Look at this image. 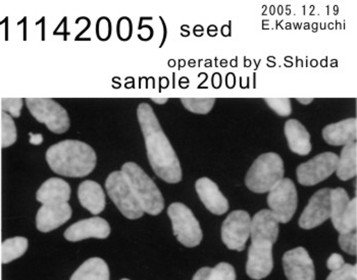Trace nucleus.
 I'll list each match as a JSON object with an SVG mask.
<instances>
[{"mask_svg": "<svg viewBox=\"0 0 357 280\" xmlns=\"http://www.w3.org/2000/svg\"><path fill=\"white\" fill-rule=\"evenodd\" d=\"M339 156L333 152H325L299 165L296 169L297 180L303 186H316L330 178L336 171Z\"/></svg>", "mask_w": 357, "mask_h": 280, "instance_id": "obj_10", "label": "nucleus"}, {"mask_svg": "<svg viewBox=\"0 0 357 280\" xmlns=\"http://www.w3.org/2000/svg\"><path fill=\"white\" fill-rule=\"evenodd\" d=\"M284 163L274 152L264 153L257 158L245 178L246 187L253 193H268L284 178Z\"/></svg>", "mask_w": 357, "mask_h": 280, "instance_id": "obj_4", "label": "nucleus"}, {"mask_svg": "<svg viewBox=\"0 0 357 280\" xmlns=\"http://www.w3.org/2000/svg\"><path fill=\"white\" fill-rule=\"evenodd\" d=\"M195 187L200 200L207 210L215 215H222L228 212V200L222 195L215 182L209 178H202L196 182Z\"/></svg>", "mask_w": 357, "mask_h": 280, "instance_id": "obj_16", "label": "nucleus"}, {"mask_svg": "<svg viewBox=\"0 0 357 280\" xmlns=\"http://www.w3.org/2000/svg\"><path fill=\"white\" fill-rule=\"evenodd\" d=\"M266 104L280 116H289L291 114V101L289 98H266Z\"/></svg>", "mask_w": 357, "mask_h": 280, "instance_id": "obj_29", "label": "nucleus"}, {"mask_svg": "<svg viewBox=\"0 0 357 280\" xmlns=\"http://www.w3.org/2000/svg\"><path fill=\"white\" fill-rule=\"evenodd\" d=\"M46 161L52 171L59 176L84 178L96 169V154L86 143L66 140L47 150Z\"/></svg>", "mask_w": 357, "mask_h": 280, "instance_id": "obj_2", "label": "nucleus"}, {"mask_svg": "<svg viewBox=\"0 0 357 280\" xmlns=\"http://www.w3.org/2000/svg\"><path fill=\"white\" fill-rule=\"evenodd\" d=\"M327 280H357V265L345 263L342 268L332 271Z\"/></svg>", "mask_w": 357, "mask_h": 280, "instance_id": "obj_31", "label": "nucleus"}, {"mask_svg": "<svg viewBox=\"0 0 357 280\" xmlns=\"http://www.w3.org/2000/svg\"><path fill=\"white\" fill-rule=\"evenodd\" d=\"M337 176L343 182L356 178L357 174V143L345 145L341 151L336 169Z\"/></svg>", "mask_w": 357, "mask_h": 280, "instance_id": "obj_23", "label": "nucleus"}, {"mask_svg": "<svg viewBox=\"0 0 357 280\" xmlns=\"http://www.w3.org/2000/svg\"><path fill=\"white\" fill-rule=\"evenodd\" d=\"M246 273L250 279L261 280L266 279L274 268L273 246L275 240L262 237H250Z\"/></svg>", "mask_w": 357, "mask_h": 280, "instance_id": "obj_9", "label": "nucleus"}, {"mask_svg": "<svg viewBox=\"0 0 357 280\" xmlns=\"http://www.w3.org/2000/svg\"><path fill=\"white\" fill-rule=\"evenodd\" d=\"M314 98H297V101L301 102V104H310L314 101Z\"/></svg>", "mask_w": 357, "mask_h": 280, "instance_id": "obj_35", "label": "nucleus"}, {"mask_svg": "<svg viewBox=\"0 0 357 280\" xmlns=\"http://www.w3.org/2000/svg\"><path fill=\"white\" fill-rule=\"evenodd\" d=\"M344 264H345V261H344L343 257L340 254H332L327 261L328 269L331 271L338 270V269L342 268Z\"/></svg>", "mask_w": 357, "mask_h": 280, "instance_id": "obj_33", "label": "nucleus"}, {"mask_svg": "<svg viewBox=\"0 0 357 280\" xmlns=\"http://www.w3.org/2000/svg\"><path fill=\"white\" fill-rule=\"evenodd\" d=\"M17 134L15 123L10 114L0 111V147L12 146L17 141Z\"/></svg>", "mask_w": 357, "mask_h": 280, "instance_id": "obj_26", "label": "nucleus"}, {"mask_svg": "<svg viewBox=\"0 0 357 280\" xmlns=\"http://www.w3.org/2000/svg\"><path fill=\"white\" fill-rule=\"evenodd\" d=\"M349 196L342 187L331 191V219L335 229L339 233H347L344 227V217L349 204Z\"/></svg>", "mask_w": 357, "mask_h": 280, "instance_id": "obj_21", "label": "nucleus"}, {"mask_svg": "<svg viewBox=\"0 0 357 280\" xmlns=\"http://www.w3.org/2000/svg\"><path fill=\"white\" fill-rule=\"evenodd\" d=\"M78 198L84 208L98 215L105 208V195L102 187L93 180H85L79 186Z\"/></svg>", "mask_w": 357, "mask_h": 280, "instance_id": "obj_20", "label": "nucleus"}, {"mask_svg": "<svg viewBox=\"0 0 357 280\" xmlns=\"http://www.w3.org/2000/svg\"><path fill=\"white\" fill-rule=\"evenodd\" d=\"M192 280H236L235 269L231 264L225 262L213 268L204 267L194 274Z\"/></svg>", "mask_w": 357, "mask_h": 280, "instance_id": "obj_25", "label": "nucleus"}, {"mask_svg": "<svg viewBox=\"0 0 357 280\" xmlns=\"http://www.w3.org/2000/svg\"><path fill=\"white\" fill-rule=\"evenodd\" d=\"M110 235V226L107 220L101 217H92L81 220L70 226L65 231L66 240L69 242H80L90 239L105 240Z\"/></svg>", "mask_w": 357, "mask_h": 280, "instance_id": "obj_14", "label": "nucleus"}, {"mask_svg": "<svg viewBox=\"0 0 357 280\" xmlns=\"http://www.w3.org/2000/svg\"><path fill=\"white\" fill-rule=\"evenodd\" d=\"M251 217L244 210H236L229 214L222 222V240L229 250L241 252L245 249L250 238Z\"/></svg>", "mask_w": 357, "mask_h": 280, "instance_id": "obj_11", "label": "nucleus"}, {"mask_svg": "<svg viewBox=\"0 0 357 280\" xmlns=\"http://www.w3.org/2000/svg\"><path fill=\"white\" fill-rule=\"evenodd\" d=\"M167 215L172 220L174 235L183 246L194 248L202 242L204 238L202 227L186 205L173 203L167 209Z\"/></svg>", "mask_w": 357, "mask_h": 280, "instance_id": "obj_5", "label": "nucleus"}, {"mask_svg": "<svg viewBox=\"0 0 357 280\" xmlns=\"http://www.w3.org/2000/svg\"><path fill=\"white\" fill-rule=\"evenodd\" d=\"M297 191L290 178H283L270 192L268 205L279 224H288L296 212Z\"/></svg>", "mask_w": 357, "mask_h": 280, "instance_id": "obj_8", "label": "nucleus"}, {"mask_svg": "<svg viewBox=\"0 0 357 280\" xmlns=\"http://www.w3.org/2000/svg\"><path fill=\"white\" fill-rule=\"evenodd\" d=\"M339 244L344 252L356 256L357 253L356 231L339 235Z\"/></svg>", "mask_w": 357, "mask_h": 280, "instance_id": "obj_30", "label": "nucleus"}, {"mask_svg": "<svg viewBox=\"0 0 357 280\" xmlns=\"http://www.w3.org/2000/svg\"><path fill=\"white\" fill-rule=\"evenodd\" d=\"M137 116L152 169L167 184H178L182 180L180 161L162 131L153 109L149 103H141L138 107Z\"/></svg>", "mask_w": 357, "mask_h": 280, "instance_id": "obj_1", "label": "nucleus"}, {"mask_svg": "<svg viewBox=\"0 0 357 280\" xmlns=\"http://www.w3.org/2000/svg\"><path fill=\"white\" fill-rule=\"evenodd\" d=\"M331 189L317 191L308 202L301 218L299 226L303 229H312L321 226L331 217Z\"/></svg>", "mask_w": 357, "mask_h": 280, "instance_id": "obj_12", "label": "nucleus"}, {"mask_svg": "<svg viewBox=\"0 0 357 280\" xmlns=\"http://www.w3.org/2000/svg\"><path fill=\"white\" fill-rule=\"evenodd\" d=\"M323 138L332 146H345L349 143L356 142V118H347V120L327 125L324 127Z\"/></svg>", "mask_w": 357, "mask_h": 280, "instance_id": "obj_17", "label": "nucleus"}, {"mask_svg": "<svg viewBox=\"0 0 357 280\" xmlns=\"http://www.w3.org/2000/svg\"><path fill=\"white\" fill-rule=\"evenodd\" d=\"M70 280H109V269L101 258H90L77 269Z\"/></svg>", "mask_w": 357, "mask_h": 280, "instance_id": "obj_22", "label": "nucleus"}, {"mask_svg": "<svg viewBox=\"0 0 357 280\" xmlns=\"http://www.w3.org/2000/svg\"><path fill=\"white\" fill-rule=\"evenodd\" d=\"M122 280H129V279H122Z\"/></svg>", "mask_w": 357, "mask_h": 280, "instance_id": "obj_37", "label": "nucleus"}, {"mask_svg": "<svg viewBox=\"0 0 357 280\" xmlns=\"http://www.w3.org/2000/svg\"><path fill=\"white\" fill-rule=\"evenodd\" d=\"M151 100L153 101V102L158 103V104H165V103L167 102V100H169V99H167V98H162V99L152 98Z\"/></svg>", "mask_w": 357, "mask_h": 280, "instance_id": "obj_36", "label": "nucleus"}, {"mask_svg": "<svg viewBox=\"0 0 357 280\" xmlns=\"http://www.w3.org/2000/svg\"><path fill=\"white\" fill-rule=\"evenodd\" d=\"M70 192V185L66 180L52 178L39 187L36 199L43 205L63 204L69 202Z\"/></svg>", "mask_w": 357, "mask_h": 280, "instance_id": "obj_18", "label": "nucleus"}, {"mask_svg": "<svg viewBox=\"0 0 357 280\" xmlns=\"http://www.w3.org/2000/svg\"><path fill=\"white\" fill-rule=\"evenodd\" d=\"M23 99L21 98H1L0 99V110L10 114L12 118L21 116Z\"/></svg>", "mask_w": 357, "mask_h": 280, "instance_id": "obj_28", "label": "nucleus"}, {"mask_svg": "<svg viewBox=\"0 0 357 280\" xmlns=\"http://www.w3.org/2000/svg\"><path fill=\"white\" fill-rule=\"evenodd\" d=\"M107 194L121 213L128 219H138L144 215L142 207L134 195L122 171H114L105 182Z\"/></svg>", "mask_w": 357, "mask_h": 280, "instance_id": "obj_6", "label": "nucleus"}, {"mask_svg": "<svg viewBox=\"0 0 357 280\" xmlns=\"http://www.w3.org/2000/svg\"><path fill=\"white\" fill-rule=\"evenodd\" d=\"M30 143L33 145H40L43 142V137L40 134H31Z\"/></svg>", "mask_w": 357, "mask_h": 280, "instance_id": "obj_34", "label": "nucleus"}, {"mask_svg": "<svg viewBox=\"0 0 357 280\" xmlns=\"http://www.w3.org/2000/svg\"><path fill=\"white\" fill-rule=\"evenodd\" d=\"M283 267L288 280H316L314 261L303 247L284 254Z\"/></svg>", "mask_w": 357, "mask_h": 280, "instance_id": "obj_13", "label": "nucleus"}, {"mask_svg": "<svg viewBox=\"0 0 357 280\" xmlns=\"http://www.w3.org/2000/svg\"><path fill=\"white\" fill-rule=\"evenodd\" d=\"M121 171L129 182L144 213L152 216L162 213L165 208L164 197L145 171L134 162L125 163Z\"/></svg>", "mask_w": 357, "mask_h": 280, "instance_id": "obj_3", "label": "nucleus"}, {"mask_svg": "<svg viewBox=\"0 0 357 280\" xmlns=\"http://www.w3.org/2000/svg\"><path fill=\"white\" fill-rule=\"evenodd\" d=\"M182 104L193 114H206L213 109L215 98H183Z\"/></svg>", "mask_w": 357, "mask_h": 280, "instance_id": "obj_27", "label": "nucleus"}, {"mask_svg": "<svg viewBox=\"0 0 357 280\" xmlns=\"http://www.w3.org/2000/svg\"><path fill=\"white\" fill-rule=\"evenodd\" d=\"M26 104L35 120L44 123L54 134H63L70 129L67 110L50 98H27Z\"/></svg>", "mask_w": 357, "mask_h": 280, "instance_id": "obj_7", "label": "nucleus"}, {"mask_svg": "<svg viewBox=\"0 0 357 280\" xmlns=\"http://www.w3.org/2000/svg\"><path fill=\"white\" fill-rule=\"evenodd\" d=\"M29 242L26 238L15 237L4 240L0 249V261L2 264L10 263L22 257L28 250Z\"/></svg>", "mask_w": 357, "mask_h": 280, "instance_id": "obj_24", "label": "nucleus"}, {"mask_svg": "<svg viewBox=\"0 0 357 280\" xmlns=\"http://www.w3.org/2000/svg\"><path fill=\"white\" fill-rule=\"evenodd\" d=\"M285 136L289 148L293 153L306 156L312 151L310 134L303 123L297 120H289L285 123Z\"/></svg>", "mask_w": 357, "mask_h": 280, "instance_id": "obj_19", "label": "nucleus"}, {"mask_svg": "<svg viewBox=\"0 0 357 280\" xmlns=\"http://www.w3.org/2000/svg\"><path fill=\"white\" fill-rule=\"evenodd\" d=\"M344 227H345L346 231L350 233V231H356L357 227V199L349 201L348 204L347 211H346L345 217H344Z\"/></svg>", "mask_w": 357, "mask_h": 280, "instance_id": "obj_32", "label": "nucleus"}, {"mask_svg": "<svg viewBox=\"0 0 357 280\" xmlns=\"http://www.w3.org/2000/svg\"><path fill=\"white\" fill-rule=\"evenodd\" d=\"M72 208L69 203L43 205L36 215V227L41 233H50L69 221Z\"/></svg>", "mask_w": 357, "mask_h": 280, "instance_id": "obj_15", "label": "nucleus"}]
</instances>
